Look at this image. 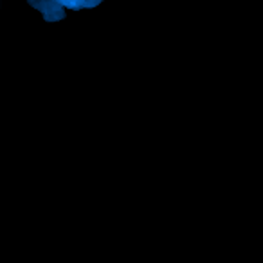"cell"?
<instances>
[{
	"instance_id": "obj_1",
	"label": "cell",
	"mask_w": 263,
	"mask_h": 263,
	"mask_svg": "<svg viewBox=\"0 0 263 263\" xmlns=\"http://www.w3.org/2000/svg\"><path fill=\"white\" fill-rule=\"evenodd\" d=\"M27 4L42 11L45 22H60L65 18V8L58 0H27Z\"/></svg>"
},
{
	"instance_id": "obj_2",
	"label": "cell",
	"mask_w": 263,
	"mask_h": 263,
	"mask_svg": "<svg viewBox=\"0 0 263 263\" xmlns=\"http://www.w3.org/2000/svg\"><path fill=\"white\" fill-rule=\"evenodd\" d=\"M58 2L63 6V8L74 9V11H78V9H83V4H85V0H58Z\"/></svg>"
},
{
	"instance_id": "obj_3",
	"label": "cell",
	"mask_w": 263,
	"mask_h": 263,
	"mask_svg": "<svg viewBox=\"0 0 263 263\" xmlns=\"http://www.w3.org/2000/svg\"><path fill=\"white\" fill-rule=\"evenodd\" d=\"M101 2H103V0H85L83 8L92 9V8H96V6H99V4H101Z\"/></svg>"
}]
</instances>
